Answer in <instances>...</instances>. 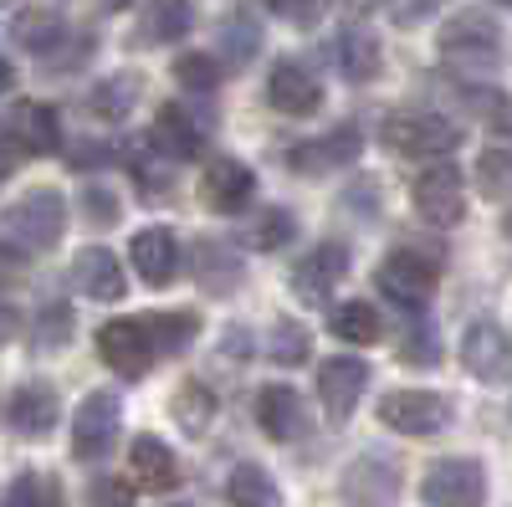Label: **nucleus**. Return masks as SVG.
Listing matches in <instances>:
<instances>
[{"label": "nucleus", "instance_id": "obj_1", "mask_svg": "<svg viewBox=\"0 0 512 507\" xmlns=\"http://www.w3.org/2000/svg\"><path fill=\"white\" fill-rule=\"evenodd\" d=\"M62 231H67V200L52 185L26 190L16 205H6V216H0V236H11L26 251H52L62 241Z\"/></svg>", "mask_w": 512, "mask_h": 507}, {"label": "nucleus", "instance_id": "obj_2", "mask_svg": "<svg viewBox=\"0 0 512 507\" xmlns=\"http://www.w3.org/2000/svg\"><path fill=\"white\" fill-rule=\"evenodd\" d=\"M436 47H441V62L456 72H492L502 62V31L487 11H461L441 26Z\"/></svg>", "mask_w": 512, "mask_h": 507}, {"label": "nucleus", "instance_id": "obj_3", "mask_svg": "<svg viewBox=\"0 0 512 507\" xmlns=\"http://www.w3.org/2000/svg\"><path fill=\"white\" fill-rule=\"evenodd\" d=\"M384 144L405 159H446L461 149V129L436 108H400L384 118Z\"/></svg>", "mask_w": 512, "mask_h": 507}, {"label": "nucleus", "instance_id": "obj_4", "mask_svg": "<svg viewBox=\"0 0 512 507\" xmlns=\"http://www.w3.org/2000/svg\"><path fill=\"white\" fill-rule=\"evenodd\" d=\"M436 282H441V262L425 257V251H415V246L390 251V257L379 262V272H374V287L405 313H425V303L436 298Z\"/></svg>", "mask_w": 512, "mask_h": 507}, {"label": "nucleus", "instance_id": "obj_5", "mask_svg": "<svg viewBox=\"0 0 512 507\" xmlns=\"http://www.w3.org/2000/svg\"><path fill=\"white\" fill-rule=\"evenodd\" d=\"M98 354H103V364H108L113 374H123V379H144V374L154 369V359H164L144 313H139V318H108V323L98 328Z\"/></svg>", "mask_w": 512, "mask_h": 507}, {"label": "nucleus", "instance_id": "obj_6", "mask_svg": "<svg viewBox=\"0 0 512 507\" xmlns=\"http://www.w3.org/2000/svg\"><path fill=\"white\" fill-rule=\"evenodd\" d=\"M410 200L420 210V221H431L441 231L466 221V180H461V169L446 164V159H436L431 169H420V180L410 185Z\"/></svg>", "mask_w": 512, "mask_h": 507}, {"label": "nucleus", "instance_id": "obj_7", "mask_svg": "<svg viewBox=\"0 0 512 507\" xmlns=\"http://www.w3.org/2000/svg\"><path fill=\"white\" fill-rule=\"evenodd\" d=\"M425 507H487V472L472 456H446L436 461L420 482Z\"/></svg>", "mask_w": 512, "mask_h": 507}, {"label": "nucleus", "instance_id": "obj_8", "mask_svg": "<svg viewBox=\"0 0 512 507\" xmlns=\"http://www.w3.org/2000/svg\"><path fill=\"white\" fill-rule=\"evenodd\" d=\"M461 364H466V374H477L482 385H507L512 379V333L492 318H477L461 333Z\"/></svg>", "mask_w": 512, "mask_h": 507}, {"label": "nucleus", "instance_id": "obj_9", "mask_svg": "<svg viewBox=\"0 0 512 507\" xmlns=\"http://www.w3.org/2000/svg\"><path fill=\"white\" fill-rule=\"evenodd\" d=\"M118 446V395L93 390L72 415V456L77 461H103Z\"/></svg>", "mask_w": 512, "mask_h": 507}, {"label": "nucleus", "instance_id": "obj_10", "mask_svg": "<svg viewBox=\"0 0 512 507\" xmlns=\"http://www.w3.org/2000/svg\"><path fill=\"white\" fill-rule=\"evenodd\" d=\"M446 415H451V405L436 390H390L379 400V420L400 436H436V431H446Z\"/></svg>", "mask_w": 512, "mask_h": 507}, {"label": "nucleus", "instance_id": "obj_11", "mask_svg": "<svg viewBox=\"0 0 512 507\" xmlns=\"http://www.w3.org/2000/svg\"><path fill=\"white\" fill-rule=\"evenodd\" d=\"M349 277V246L344 241H318L313 251H303L292 267V292L303 303H328V292Z\"/></svg>", "mask_w": 512, "mask_h": 507}, {"label": "nucleus", "instance_id": "obj_12", "mask_svg": "<svg viewBox=\"0 0 512 507\" xmlns=\"http://www.w3.org/2000/svg\"><path fill=\"white\" fill-rule=\"evenodd\" d=\"M364 390H369V364L364 359H354V354L323 359V369H318V400H323L333 426H344V420L354 415V405H359Z\"/></svg>", "mask_w": 512, "mask_h": 507}, {"label": "nucleus", "instance_id": "obj_13", "mask_svg": "<svg viewBox=\"0 0 512 507\" xmlns=\"http://www.w3.org/2000/svg\"><path fill=\"white\" fill-rule=\"evenodd\" d=\"M251 195H256V175H251L241 159L216 154V159L205 164V175H200V200L216 210V216H241V210L251 205Z\"/></svg>", "mask_w": 512, "mask_h": 507}, {"label": "nucleus", "instance_id": "obj_14", "mask_svg": "<svg viewBox=\"0 0 512 507\" xmlns=\"http://www.w3.org/2000/svg\"><path fill=\"white\" fill-rule=\"evenodd\" d=\"M169 159H200L205 154V139H210V118L195 113L190 103H164L154 113V134H149Z\"/></svg>", "mask_w": 512, "mask_h": 507}, {"label": "nucleus", "instance_id": "obj_15", "mask_svg": "<svg viewBox=\"0 0 512 507\" xmlns=\"http://www.w3.org/2000/svg\"><path fill=\"white\" fill-rule=\"evenodd\" d=\"M267 103L287 118H313L323 108V88H318V77L297 62V57H282L267 77Z\"/></svg>", "mask_w": 512, "mask_h": 507}, {"label": "nucleus", "instance_id": "obj_16", "mask_svg": "<svg viewBox=\"0 0 512 507\" xmlns=\"http://www.w3.org/2000/svg\"><path fill=\"white\" fill-rule=\"evenodd\" d=\"M57 415H62L57 390L47 385V379H31V385H21V390L11 395L6 426H11V436H21V441H41V436H52Z\"/></svg>", "mask_w": 512, "mask_h": 507}, {"label": "nucleus", "instance_id": "obj_17", "mask_svg": "<svg viewBox=\"0 0 512 507\" xmlns=\"http://www.w3.org/2000/svg\"><path fill=\"white\" fill-rule=\"evenodd\" d=\"M364 154V134L359 129H333L323 139H303L287 149V164L297 175H328V169H349Z\"/></svg>", "mask_w": 512, "mask_h": 507}, {"label": "nucleus", "instance_id": "obj_18", "mask_svg": "<svg viewBox=\"0 0 512 507\" xmlns=\"http://www.w3.org/2000/svg\"><path fill=\"white\" fill-rule=\"evenodd\" d=\"M256 426H262L272 441H297L308 436V405L292 385H267L256 395Z\"/></svg>", "mask_w": 512, "mask_h": 507}, {"label": "nucleus", "instance_id": "obj_19", "mask_svg": "<svg viewBox=\"0 0 512 507\" xmlns=\"http://www.w3.org/2000/svg\"><path fill=\"white\" fill-rule=\"evenodd\" d=\"M128 477H134L139 492H175L180 461L159 436H134V446H128Z\"/></svg>", "mask_w": 512, "mask_h": 507}, {"label": "nucleus", "instance_id": "obj_20", "mask_svg": "<svg viewBox=\"0 0 512 507\" xmlns=\"http://www.w3.org/2000/svg\"><path fill=\"white\" fill-rule=\"evenodd\" d=\"M328 62L338 67V77H349V82H374L379 77V36L369 26H344L333 41H328Z\"/></svg>", "mask_w": 512, "mask_h": 507}, {"label": "nucleus", "instance_id": "obj_21", "mask_svg": "<svg viewBox=\"0 0 512 507\" xmlns=\"http://www.w3.org/2000/svg\"><path fill=\"white\" fill-rule=\"evenodd\" d=\"M195 26V11H190V0H144V11H139V47H175V41H185Z\"/></svg>", "mask_w": 512, "mask_h": 507}, {"label": "nucleus", "instance_id": "obj_22", "mask_svg": "<svg viewBox=\"0 0 512 507\" xmlns=\"http://www.w3.org/2000/svg\"><path fill=\"white\" fill-rule=\"evenodd\" d=\"M134 272L149 282V287H169L175 282V272H180V241H175V231H164V226H149V231H139L134 236Z\"/></svg>", "mask_w": 512, "mask_h": 507}, {"label": "nucleus", "instance_id": "obj_23", "mask_svg": "<svg viewBox=\"0 0 512 507\" xmlns=\"http://www.w3.org/2000/svg\"><path fill=\"white\" fill-rule=\"evenodd\" d=\"M72 287L88 292V298H98V303H118L123 298V267H118V257L103 251V246L77 251V257H72Z\"/></svg>", "mask_w": 512, "mask_h": 507}, {"label": "nucleus", "instance_id": "obj_24", "mask_svg": "<svg viewBox=\"0 0 512 507\" xmlns=\"http://www.w3.org/2000/svg\"><path fill=\"white\" fill-rule=\"evenodd\" d=\"M246 277V262L241 251H231V241H200L195 246V282L205 292H216V298H231Z\"/></svg>", "mask_w": 512, "mask_h": 507}, {"label": "nucleus", "instance_id": "obj_25", "mask_svg": "<svg viewBox=\"0 0 512 507\" xmlns=\"http://www.w3.org/2000/svg\"><path fill=\"white\" fill-rule=\"evenodd\" d=\"M128 175H134L139 195L164 200L169 190H175V159H169L154 139H134L128 144Z\"/></svg>", "mask_w": 512, "mask_h": 507}, {"label": "nucleus", "instance_id": "obj_26", "mask_svg": "<svg viewBox=\"0 0 512 507\" xmlns=\"http://www.w3.org/2000/svg\"><path fill=\"white\" fill-rule=\"evenodd\" d=\"M400 492V472H395V461H379V456H364L359 467L349 472V497L359 507H390Z\"/></svg>", "mask_w": 512, "mask_h": 507}, {"label": "nucleus", "instance_id": "obj_27", "mask_svg": "<svg viewBox=\"0 0 512 507\" xmlns=\"http://www.w3.org/2000/svg\"><path fill=\"white\" fill-rule=\"evenodd\" d=\"M11 31H16L21 47H26V52H36L41 62H47L57 47H67V41H72V31H67L62 11H26V16H16V21H11Z\"/></svg>", "mask_w": 512, "mask_h": 507}, {"label": "nucleus", "instance_id": "obj_28", "mask_svg": "<svg viewBox=\"0 0 512 507\" xmlns=\"http://www.w3.org/2000/svg\"><path fill=\"white\" fill-rule=\"evenodd\" d=\"M11 123H16V134L26 139L31 159L52 154V149L62 144V129H57V108H47V103H16V108H11Z\"/></svg>", "mask_w": 512, "mask_h": 507}, {"label": "nucleus", "instance_id": "obj_29", "mask_svg": "<svg viewBox=\"0 0 512 507\" xmlns=\"http://www.w3.org/2000/svg\"><path fill=\"white\" fill-rule=\"evenodd\" d=\"M139 88H144L139 72H113L88 93V108L98 118H108V123H123L128 113H134V103H139Z\"/></svg>", "mask_w": 512, "mask_h": 507}, {"label": "nucleus", "instance_id": "obj_30", "mask_svg": "<svg viewBox=\"0 0 512 507\" xmlns=\"http://www.w3.org/2000/svg\"><path fill=\"white\" fill-rule=\"evenodd\" d=\"M226 497H231L236 507H282V492H277L272 472H262L256 461H241V467L231 472Z\"/></svg>", "mask_w": 512, "mask_h": 507}, {"label": "nucleus", "instance_id": "obj_31", "mask_svg": "<svg viewBox=\"0 0 512 507\" xmlns=\"http://www.w3.org/2000/svg\"><path fill=\"white\" fill-rule=\"evenodd\" d=\"M297 241V221H292V210L282 205H267V210H256V221L246 231V246L251 251H282Z\"/></svg>", "mask_w": 512, "mask_h": 507}, {"label": "nucleus", "instance_id": "obj_32", "mask_svg": "<svg viewBox=\"0 0 512 507\" xmlns=\"http://www.w3.org/2000/svg\"><path fill=\"white\" fill-rule=\"evenodd\" d=\"M216 410H221V400L210 395L205 385H195V379L175 395V420H180L185 436H205L210 426H216Z\"/></svg>", "mask_w": 512, "mask_h": 507}, {"label": "nucleus", "instance_id": "obj_33", "mask_svg": "<svg viewBox=\"0 0 512 507\" xmlns=\"http://www.w3.org/2000/svg\"><path fill=\"white\" fill-rule=\"evenodd\" d=\"M328 328L344 338V344H379V313L369 308V303H338L333 313H328Z\"/></svg>", "mask_w": 512, "mask_h": 507}, {"label": "nucleus", "instance_id": "obj_34", "mask_svg": "<svg viewBox=\"0 0 512 507\" xmlns=\"http://www.w3.org/2000/svg\"><path fill=\"white\" fill-rule=\"evenodd\" d=\"M0 507H67V497H62V482H57V477H47V472H21Z\"/></svg>", "mask_w": 512, "mask_h": 507}, {"label": "nucleus", "instance_id": "obj_35", "mask_svg": "<svg viewBox=\"0 0 512 507\" xmlns=\"http://www.w3.org/2000/svg\"><path fill=\"white\" fill-rule=\"evenodd\" d=\"M144 318L154 328L159 354H185L195 344V333H200V318L195 313H144Z\"/></svg>", "mask_w": 512, "mask_h": 507}, {"label": "nucleus", "instance_id": "obj_36", "mask_svg": "<svg viewBox=\"0 0 512 507\" xmlns=\"http://www.w3.org/2000/svg\"><path fill=\"white\" fill-rule=\"evenodd\" d=\"M67 338H72V303L52 298V303H41L36 313V354H52V349H67Z\"/></svg>", "mask_w": 512, "mask_h": 507}, {"label": "nucleus", "instance_id": "obj_37", "mask_svg": "<svg viewBox=\"0 0 512 507\" xmlns=\"http://www.w3.org/2000/svg\"><path fill=\"white\" fill-rule=\"evenodd\" d=\"M477 190L487 200H512V149H487L477 159Z\"/></svg>", "mask_w": 512, "mask_h": 507}, {"label": "nucleus", "instance_id": "obj_38", "mask_svg": "<svg viewBox=\"0 0 512 507\" xmlns=\"http://www.w3.org/2000/svg\"><path fill=\"white\" fill-rule=\"evenodd\" d=\"M308 354H313V333H308L303 323L282 318V323L272 328V359H277L282 369H292V364H303Z\"/></svg>", "mask_w": 512, "mask_h": 507}, {"label": "nucleus", "instance_id": "obj_39", "mask_svg": "<svg viewBox=\"0 0 512 507\" xmlns=\"http://www.w3.org/2000/svg\"><path fill=\"white\" fill-rule=\"evenodd\" d=\"M461 88H466V103H472V108L492 123V134L512 139V98L497 93V88H472V82H461Z\"/></svg>", "mask_w": 512, "mask_h": 507}, {"label": "nucleus", "instance_id": "obj_40", "mask_svg": "<svg viewBox=\"0 0 512 507\" xmlns=\"http://www.w3.org/2000/svg\"><path fill=\"white\" fill-rule=\"evenodd\" d=\"M175 82L190 88V93H210L221 82V67H216V57H205V52H185L175 62Z\"/></svg>", "mask_w": 512, "mask_h": 507}, {"label": "nucleus", "instance_id": "obj_41", "mask_svg": "<svg viewBox=\"0 0 512 507\" xmlns=\"http://www.w3.org/2000/svg\"><path fill=\"white\" fill-rule=\"evenodd\" d=\"M221 47H226V62H231V67H246L251 52L262 47V31H256L246 16H231L226 31H221Z\"/></svg>", "mask_w": 512, "mask_h": 507}, {"label": "nucleus", "instance_id": "obj_42", "mask_svg": "<svg viewBox=\"0 0 512 507\" xmlns=\"http://www.w3.org/2000/svg\"><path fill=\"white\" fill-rule=\"evenodd\" d=\"M262 6H267L277 21L297 26V31H313V26L328 16V0H262Z\"/></svg>", "mask_w": 512, "mask_h": 507}, {"label": "nucleus", "instance_id": "obj_43", "mask_svg": "<svg viewBox=\"0 0 512 507\" xmlns=\"http://www.w3.org/2000/svg\"><path fill=\"white\" fill-rule=\"evenodd\" d=\"M441 6L446 0H384V16H390L395 26H420V21H431Z\"/></svg>", "mask_w": 512, "mask_h": 507}, {"label": "nucleus", "instance_id": "obj_44", "mask_svg": "<svg viewBox=\"0 0 512 507\" xmlns=\"http://www.w3.org/2000/svg\"><path fill=\"white\" fill-rule=\"evenodd\" d=\"M400 354H405L410 364H436V359H441V344H436V328H431V323L420 318V323L410 328V338H405V349H400Z\"/></svg>", "mask_w": 512, "mask_h": 507}, {"label": "nucleus", "instance_id": "obj_45", "mask_svg": "<svg viewBox=\"0 0 512 507\" xmlns=\"http://www.w3.org/2000/svg\"><path fill=\"white\" fill-rule=\"evenodd\" d=\"M21 159H31V149H26V139L16 134L11 113H0V180H6V175H11V169H16Z\"/></svg>", "mask_w": 512, "mask_h": 507}, {"label": "nucleus", "instance_id": "obj_46", "mask_svg": "<svg viewBox=\"0 0 512 507\" xmlns=\"http://www.w3.org/2000/svg\"><path fill=\"white\" fill-rule=\"evenodd\" d=\"M82 205H88V221H93L98 231L118 226V200H113L103 185H88V190H82Z\"/></svg>", "mask_w": 512, "mask_h": 507}, {"label": "nucleus", "instance_id": "obj_47", "mask_svg": "<svg viewBox=\"0 0 512 507\" xmlns=\"http://www.w3.org/2000/svg\"><path fill=\"white\" fill-rule=\"evenodd\" d=\"M88 507H134V487L118 477H98L88 487Z\"/></svg>", "mask_w": 512, "mask_h": 507}, {"label": "nucleus", "instance_id": "obj_48", "mask_svg": "<svg viewBox=\"0 0 512 507\" xmlns=\"http://www.w3.org/2000/svg\"><path fill=\"white\" fill-rule=\"evenodd\" d=\"M26 257H31L26 246H16L11 236H0V282H11V277H21V272H26Z\"/></svg>", "mask_w": 512, "mask_h": 507}, {"label": "nucleus", "instance_id": "obj_49", "mask_svg": "<svg viewBox=\"0 0 512 507\" xmlns=\"http://www.w3.org/2000/svg\"><path fill=\"white\" fill-rule=\"evenodd\" d=\"M16 328H21V313H16L11 303H0V349H6L11 338H16Z\"/></svg>", "mask_w": 512, "mask_h": 507}, {"label": "nucleus", "instance_id": "obj_50", "mask_svg": "<svg viewBox=\"0 0 512 507\" xmlns=\"http://www.w3.org/2000/svg\"><path fill=\"white\" fill-rule=\"evenodd\" d=\"M103 159H108V149H103V144H77V149H72V164H77V169L103 164Z\"/></svg>", "mask_w": 512, "mask_h": 507}, {"label": "nucleus", "instance_id": "obj_51", "mask_svg": "<svg viewBox=\"0 0 512 507\" xmlns=\"http://www.w3.org/2000/svg\"><path fill=\"white\" fill-rule=\"evenodd\" d=\"M6 88H16V67L0 57V93H6Z\"/></svg>", "mask_w": 512, "mask_h": 507}, {"label": "nucleus", "instance_id": "obj_52", "mask_svg": "<svg viewBox=\"0 0 512 507\" xmlns=\"http://www.w3.org/2000/svg\"><path fill=\"white\" fill-rule=\"evenodd\" d=\"M492 6H507V11H512V0H492Z\"/></svg>", "mask_w": 512, "mask_h": 507}, {"label": "nucleus", "instance_id": "obj_53", "mask_svg": "<svg viewBox=\"0 0 512 507\" xmlns=\"http://www.w3.org/2000/svg\"><path fill=\"white\" fill-rule=\"evenodd\" d=\"M175 507H185V502H175Z\"/></svg>", "mask_w": 512, "mask_h": 507}]
</instances>
